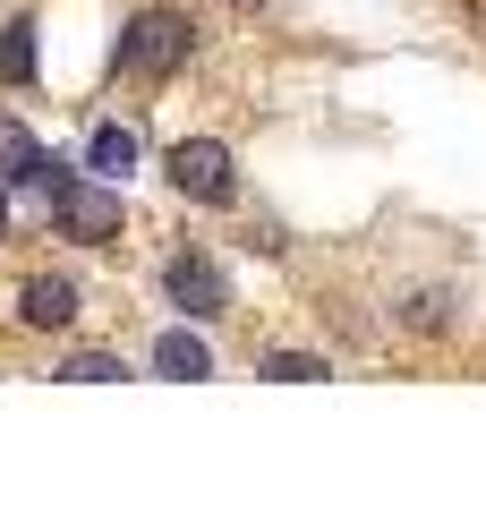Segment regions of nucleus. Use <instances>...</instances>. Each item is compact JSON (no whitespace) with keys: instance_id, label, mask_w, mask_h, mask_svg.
I'll list each match as a JSON object with an SVG mask.
<instances>
[{"instance_id":"nucleus-1","label":"nucleus","mask_w":486,"mask_h":512,"mask_svg":"<svg viewBox=\"0 0 486 512\" xmlns=\"http://www.w3.org/2000/svg\"><path fill=\"white\" fill-rule=\"evenodd\" d=\"M188 60H197V18H188V9H137L128 35H120V52H111V77L162 86V77H180Z\"/></svg>"},{"instance_id":"nucleus-2","label":"nucleus","mask_w":486,"mask_h":512,"mask_svg":"<svg viewBox=\"0 0 486 512\" xmlns=\"http://www.w3.org/2000/svg\"><path fill=\"white\" fill-rule=\"evenodd\" d=\"M162 180L188 205H239V154L222 137H180V146H162Z\"/></svg>"},{"instance_id":"nucleus-3","label":"nucleus","mask_w":486,"mask_h":512,"mask_svg":"<svg viewBox=\"0 0 486 512\" xmlns=\"http://www.w3.org/2000/svg\"><path fill=\"white\" fill-rule=\"evenodd\" d=\"M162 308H180L188 325H222L231 316V282L214 274V256L180 248V256H162Z\"/></svg>"},{"instance_id":"nucleus-4","label":"nucleus","mask_w":486,"mask_h":512,"mask_svg":"<svg viewBox=\"0 0 486 512\" xmlns=\"http://www.w3.org/2000/svg\"><path fill=\"white\" fill-rule=\"evenodd\" d=\"M120 222H128V205L111 197V188H94V180L52 188V231L77 239V248H103V239H120Z\"/></svg>"},{"instance_id":"nucleus-5","label":"nucleus","mask_w":486,"mask_h":512,"mask_svg":"<svg viewBox=\"0 0 486 512\" xmlns=\"http://www.w3.org/2000/svg\"><path fill=\"white\" fill-rule=\"evenodd\" d=\"M77 308H86V291H77L69 274H26L18 282V325L26 333H69Z\"/></svg>"},{"instance_id":"nucleus-6","label":"nucleus","mask_w":486,"mask_h":512,"mask_svg":"<svg viewBox=\"0 0 486 512\" xmlns=\"http://www.w3.org/2000/svg\"><path fill=\"white\" fill-rule=\"evenodd\" d=\"M154 376H171V384H205V376H214V350H205L197 333L171 325V333H154Z\"/></svg>"},{"instance_id":"nucleus-7","label":"nucleus","mask_w":486,"mask_h":512,"mask_svg":"<svg viewBox=\"0 0 486 512\" xmlns=\"http://www.w3.org/2000/svg\"><path fill=\"white\" fill-rule=\"evenodd\" d=\"M43 26L35 18H9L0 26V86H35V60H43Z\"/></svg>"},{"instance_id":"nucleus-8","label":"nucleus","mask_w":486,"mask_h":512,"mask_svg":"<svg viewBox=\"0 0 486 512\" xmlns=\"http://www.w3.org/2000/svg\"><path fill=\"white\" fill-rule=\"evenodd\" d=\"M35 163H43L35 128H26V120H0V188H26V180H35Z\"/></svg>"},{"instance_id":"nucleus-9","label":"nucleus","mask_w":486,"mask_h":512,"mask_svg":"<svg viewBox=\"0 0 486 512\" xmlns=\"http://www.w3.org/2000/svg\"><path fill=\"white\" fill-rule=\"evenodd\" d=\"M120 376H128L120 350H69L60 359V384H120Z\"/></svg>"},{"instance_id":"nucleus-10","label":"nucleus","mask_w":486,"mask_h":512,"mask_svg":"<svg viewBox=\"0 0 486 512\" xmlns=\"http://www.w3.org/2000/svg\"><path fill=\"white\" fill-rule=\"evenodd\" d=\"M265 376L273 384H324L333 367H324V350H265Z\"/></svg>"},{"instance_id":"nucleus-11","label":"nucleus","mask_w":486,"mask_h":512,"mask_svg":"<svg viewBox=\"0 0 486 512\" xmlns=\"http://www.w3.org/2000/svg\"><path fill=\"white\" fill-rule=\"evenodd\" d=\"M137 163V137H128V128H94L86 137V171H128Z\"/></svg>"},{"instance_id":"nucleus-12","label":"nucleus","mask_w":486,"mask_h":512,"mask_svg":"<svg viewBox=\"0 0 486 512\" xmlns=\"http://www.w3.org/2000/svg\"><path fill=\"white\" fill-rule=\"evenodd\" d=\"M401 325H410V333H444L452 325V299L444 291H410V299H401Z\"/></svg>"},{"instance_id":"nucleus-13","label":"nucleus","mask_w":486,"mask_h":512,"mask_svg":"<svg viewBox=\"0 0 486 512\" xmlns=\"http://www.w3.org/2000/svg\"><path fill=\"white\" fill-rule=\"evenodd\" d=\"M0 239H9V197H0Z\"/></svg>"},{"instance_id":"nucleus-14","label":"nucleus","mask_w":486,"mask_h":512,"mask_svg":"<svg viewBox=\"0 0 486 512\" xmlns=\"http://www.w3.org/2000/svg\"><path fill=\"white\" fill-rule=\"evenodd\" d=\"M231 9H273V0H231Z\"/></svg>"}]
</instances>
